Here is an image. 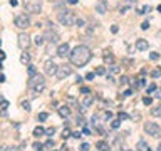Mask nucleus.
I'll return each instance as SVG.
<instances>
[{
    "label": "nucleus",
    "instance_id": "obj_13",
    "mask_svg": "<svg viewBox=\"0 0 161 151\" xmlns=\"http://www.w3.org/2000/svg\"><path fill=\"white\" fill-rule=\"evenodd\" d=\"M148 47H149L148 41H144V39H138L136 41V49L138 50H148Z\"/></svg>",
    "mask_w": 161,
    "mask_h": 151
},
{
    "label": "nucleus",
    "instance_id": "obj_8",
    "mask_svg": "<svg viewBox=\"0 0 161 151\" xmlns=\"http://www.w3.org/2000/svg\"><path fill=\"white\" fill-rule=\"evenodd\" d=\"M57 67H59V66H57L52 59H47V61L44 62V72H46V76H55Z\"/></svg>",
    "mask_w": 161,
    "mask_h": 151
},
{
    "label": "nucleus",
    "instance_id": "obj_55",
    "mask_svg": "<svg viewBox=\"0 0 161 151\" xmlns=\"http://www.w3.org/2000/svg\"><path fill=\"white\" fill-rule=\"evenodd\" d=\"M2 103H5V99H4V96H2V94H0V104Z\"/></svg>",
    "mask_w": 161,
    "mask_h": 151
},
{
    "label": "nucleus",
    "instance_id": "obj_20",
    "mask_svg": "<svg viewBox=\"0 0 161 151\" xmlns=\"http://www.w3.org/2000/svg\"><path fill=\"white\" fill-rule=\"evenodd\" d=\"M151 114H153L154 117H161V104L156 106V108H151Z\"/></svg>",
    "mask_w": 161,
    "mask_h": 151
},
{
    "label": "nucleus",
    "instance_id": "obj_30",
    "mask_svg": "<svg viewBox=\"0 0 161 151\" xmlns=\"http://www.w3.org/2000/svg\"><path fill=\"white\" fill-rule=\"evenodd\" d=\"M149 59H151V61H158V59H160V54H158V52H151V54H149Z\"/></svg>",
    "mask_w": 161,
    "mask_h": 151
},
{
    "label": "nucleus",
    "instance_id": "obj_50",
    "mask_svg": "<svg viewBox=\"0 0 161 151\" xmlns=\"http://www.w3.org/2000/svg\"><path fill=\"white\" fill-rule=\"evenodd\" d=\"M67 3H71V5H76V3H77V0H66Z\"/></svg>",
    "mask_w": 161,
    "mask_h": 151
},
{
    "label": "nucleus",
    "instance_id": "obj_24",
    "mask_svg": "<svg viewBox=\"0 0 161 151\" xmlns=\"http://www.w3.org/2000/svg\"><path fill=\"white\" fill-rule=\"evenodd\" d=\"M104 61H106L107 64H113V62H114V57L109 54V52H106V54H104Z\"/></svg>",
    "mask_w": 161,
    "mask_h": 151
},
{
    "label": "nucleus",
    "instance_id": "obj_11",
    "mask_svg": "<svg viewBox=\"0 0 161 151\" xmlns=\"http://www.w3.org/2000/svg\"><path fill=\"white\" fill-rule=\"evenodd\" d=\"M92 104H94V94H86L84 99L80 101V109L84 111V109H87V108H91Z\"/></svg>",
    "mask_w": 161,
    "mask_h": 151
},
{
    "label": "nucleus",
    "instance_id": "obj_4",
    "mask_svg": "<svg viewBox=\"0 0 161 151\" xmlns=\"http://www.w3.org/2000/svg\"><path fill=\"white\" fill-rule=\"evenodd\" d=\"M22 5L29 14H40L42 10V0H24Z\"/></svg>",
    "mask_w": 161,
    "mask_h": 151
},
{
    "label": "nucleus",
    "instance_id": "obj_54",
    "mask_svg": "<svg viewBox=\"0 0 161 151\" xmlns=\"http://www.w3.org/2000/svg\"><path fill=\"white\" fill-rule=\"evenodd\" d=\"M8 151H22L20 148H8Z\"/></svg>",
    "mask_w": 161,
    "mask_h": 151
},
{
    "label": "nucleus",
    "instance_id": "obj_3",
    "mask_svg": "<svg viewBox=\"0 0 161 151\" xmlns=\"http://www.w3.org/2000/svg\"><path fill=\"white\" fill-rule=\"evenodd\" d=\"M57 20L64 25V27H71L76 24V15H74L72 10H60L59 14H57Z\"/></svg>",
    "mask_w": 161,
    "mask_h": 151
},
{
    "label": "nucleus",
    "instance_id": "obj_52",
    "mask_svg": "<svg viewBox=\"0 0 161 151\" xmlns=\"http://www.w3.org/2000/svg\"><path fill=\"white\" fill-rule=\"evenodd\" d=\"M4 59H5V52H2V50H0V61H4Z\"/></svg>",
    "mask_w": 161,
    "mask_h": 151
},
{
    "label": "nucleus",
    "instance_id": "obj_10",
    "mask_svg": "<svg viewBox=\"0 0 161 151\" xmlns=\"http://www.w3.org/2000/svg\"><path fill=\"white\" fill-rule=\"evenodd\" d=\"M55 54L59 55V57H67V54H71V47H69V44L64 42V44H60L57 50H55Z\"/></svg>",
    "mask_w": 161,
    "mask_h": 151
},
{
    "label": "nucleus",
    "instance_id": "obj_17",
    "mask_svg": "<svg viewBox=\"0 0 161 151\" xmlns=\"http://www.w3.org/2000/svg\"><path fill=\"white\" fill-rule=\"evenodd\" d=\"M20 62L29 66V64H30V54H29V52H24V54L20 55Z\"/></svg>",
    "mask_w": 161,
    "mask_h": 151
},
{
    "label": "nucleus",
    "instance_id": "obj_1",
    "mask_svg": "<svg viewBox=\"0 0 161 151\" xmlns=\"http://www.w3.org/2000/svg\"><path fill=\"white\" fill-rule=\"evenodd\" d=\"M91 57H92V52L87 45H76L69 54V61L76 67H84L91 61Z\"/></svg>",
    "mask_w": 161,
    "mask_h": 151
},
{
    "label": "nucleus",
    "instance_id": "obj_43",
    "mask_svg": "<svg viewBox=\"0 0 161 151\" xmlns=\"http://www.w3.org/2000/svg\"><path fill=\"white\" fill-rule=\"evenodd\" d=\"M76 24H77L79 27H84V20H82V19H77V20H76Z\"/></svg>",
    "mask_w": 161,
    "mask_h": 151
},
{
    "label": "nucleus",
    "instance_id": "obj_34",
    "mask_svg": "<svg viewBox=\"0 0 161 151\" xmlns=\"http://www.w3.org/2000/svg\"><path fill=\"white\" fill-rule=\"evenodd\" d=\"M54 133H55V128H49V129H46L47 136H54Z\"/></svg>",
    "mask_w": 161,
    "mask_h": 151
},
{
    "label": "nucleus",
    "instance_id": "obj_45",
    "mask_svg": "<svg viewBox=\"0 0 161 151\" xmlns=\"http://www.w3.org/2000/svg\"><path fill=\"white\" fill-rule=\"evenodd\" d=\"M72 136H74V138H77V139H79V138L82 136V134H80L79 131H76V133H72Z\"/></svg>",
    "mask_w": 161,
    "mask_h": 151
},
{
    "label": "nucleus",
    "instance_id": "obj_21",
    "mask_svg": "<svg viewBox=\"0 0 161 151\" xmlns=\"http://www.w3.org/2000/svg\"><path fill=\"white\" fill-rule=\"evenodd\" d=\"M153 8L149 7V5H144V7H141V8H138V14H141V15H146V14H149Z\"/></svg>",
    "mask_w": 161,
    "mask_h": 151
},
{
    "label": "nucleus",
    "instance_id": "obj_16",
    "mask_svg": "<svg viewBox=\"0 0 161 151\" xmlns=\"http://www.w3.org/2000/svg\"><path fill=\"white\" fill-rule=\"evenodd\" d=\"M96 148H97L99 151H109V150H111V148H109V144H107L106 141H99V143L96 144Z\"/></svg>",
    "mask_w": 161,
    "mask_h": 151
},
{
    "label": "nucleus",
    "instance_id": "obj_44",
    "mask_svg": "<svg viewBox=\"0 0 161 151\" xmlns=\"http://www.w3.org/2000/svg\"><path fill=\"white\" fill-rule=\"evenodd\" d=\"M52 146H54V141L52 139H49V141L46 143V148H52Z\"/></svg>",
    "mask_w": 161,
    "mask_h": 151
},
{
    "label": "nucleus",
    "instance_id": "obj_37",
    "mask_svg": "<svg viewBox=\"0 0 161 151\" xmlns=\"http://www.w3.org/2000/svg\"><path fill=\"white\" fill-rule=\"evenodd\" d=\"M109 72H113V74H116V72H119V69L116 67V66H111V67H109Z\"/></svg>",
    "mask_w": 161,
    "mask_h": 151
},
{
    "label": "nucleus",
    "instance_id": "obj_60",
    "mask_svg": "<svg viewBox=\"0 0 161 151\" xmlns=\"http://www.w3.org/2000/svg\"><path fill=\"white\" fill-rule=\"evenodd\" d=\"M52 151H57V150H52Z\"/></svg>",
    "mask_w": 161,
    "mask_h": 151
},
{
    "label": "nucleus",
    "instance_id": "obj_47",
    "mask_svg": "<svg viewBox=\"0 0 161 151\" xmlns=\"http://www.w3.org/2000/svg\"><path fill=\"white\" fill-rule=\"evenodd\" d=\"M10 5H12V7H17V5H19V2H17V0H10Z\"/></svg>",
    "mask_w": 161,
    "mask_h": 151
},
{
    "label": "nucleus",
    "instance_id": "obj_31",
    "mask_svg": "<svg viewBox=\"0 0 161 151\" xmlns=\"http://www.w3.org/2000/svg\"><path fill=\"white\" fill-rule=\"evenodd\" d=\"M143 103L146 104V106H149V104L153 103V99H151L149 96H144V97H143Z\"/></svg>",
    "mask_w": 161,
    "mask_h": 151
},
{
    "label": "nucleus",
    "instance_id": "obj_58",
    "mask_svg": "<svg viewBox=\"0 0 161 151\" xmlns=\"http://www.w3.org/2000/svg\"><path fill=\"white\" fill-rule=\"evenodd\" d=\"M158 10H160V12H161V5H158Z\"/></svg>",
    "mask_w": 161,
    "mask_h": 151
},
{
    "label": "nucleus",
    "instance_id": "obj_19",
    "mask_svg": "<svg viewBox=\"0 0 161 151\" xmlns=\"http://www.w3.org/2000/svg\"><path fill=\"white\" fill-rule=\"evenodd\" d=\"M42 134H46V129H44L42 126H37V128L34 129V136L39 138V136H42Z\"/></svg>",
    "mask_w": 161,
    "mask_h": 151
},
{
    "label": "nucleus",
    "instance_id": "obj_2",
    "mask_svg": "<svg viewBox=\"0 0 161 151\" xmlns=\"http://www.w3.org/2000/svg\"><path fill=\"white\" fill-rule=\"evenodd\" d=\"M27 86H29V89H32L34 92H40V91L46 89V77L40 76V74H35V76H32V77H29Z\"/></svg>",
    "mask_w": 161,
    "mask_h": 151
},
{
    "label": "nucleus",
    "instance_id": "obj_26",
    "mask_svg": "<svg viewBox=\"0 0 161 151\" xmlns=\"http://www.w3.org/2000/svg\"><path fill=\"white\" fill-rule=\"evenodd\" d=\"M160 76H161V67L151 71V77H160Z\"/></svg>",
    "mask_w": 161,
    "mask_h": 151
},
{
    "label": "nucleus",
    "instance_id": "obj_12",
    "mask_svg": "<svg viewBox=\"0 0 161 151\" xmlns=\"http://www.w3.org/2000/svg\"><path fill=\"white\" fill-rule=\"evenodd\" d=\"M96 12L97 14H107V0H99L97 3H96Z\"/></svg>",
    "mask_w": 161,
    "mask_h": 151
},
{
    "label": "nucleus",
    "instance_id": "obj_22",
    "mask_svg": "<svg viewBox=\"0 0 161 151\" xmlns=\"http://www.w3.org/2000/svg\"><path fill=\"white\" fill-rule=\"evenodd\" d=\"M27 71H29V77H32V76L37 74V71H35V66H32V64H29V66H27Z\"/></svg>",
    "mask_w": 161,
    "mask_h": 151
},
{
    "label": "nucleus",
    "instance_id": "obj_29",
    "mask_svg": "<svg viewBox=\"0 0 161 151\" xmlns=\"http://www.w3.org/2000/svg\"><path fill=\"white\" fill-rule=\"evenodd\" d=\"M119 126H121V119H118V121H113V123H111V128H113V129H118Z\"/></svg>",
    "mask_w": 161,
    "mask_h": 151
},
{
    "label": "nucleus",
    "instance_id": "obj_40",
    "mask_svg": "<svg viewBox=\"0 0 161 151\" xmlns=\"http://www.w3.org/2000/svg\"><path fill=\"white\" fill-rule=\"evenodd\" d=\"M129 82V79H127L126 76H123V77H121V84H127Z\"/></svg>",
    "mask_w": 161,
    "mask_h": 151
},
{
    "label": "nucleus",
    "instance_id": "obj_49",
    "mask_svg": "<svg viewBox=\"0 0 161 151\" xmlns=\"http://www.w3.org/2000/svg\"><path fill=\"white\" fill-rule=\"evenodd\" d=\"M124 97H127V96H131V89H127V91H124V94H123Z\"/></svg>",
    "mask_w": 161,
    "mask_h": 151
},
{
    "label": "nucleus",
    "instance_id": "obj_59",
    "mask_svg": "<svg viewBox=\"0 0 161 151\" xmlns=\"http://www.w3.org/2000/svg\"><path fill=\"white\" fill-rule=\"evenodd\" d=\"M64 151H72V150H67V148H66V150H64Z\"/></svg>",
    "mask_w": 161,
    "mask_h": 151
},
{
    "label": "nucleus",
    "instance_id": "obj_5",
    "mask_svg": "<svg viewBox=\"0 0 161 151\" xmlns=\"http://www.w3.org/2000/svg\"><path fill=\"white\" fill-rule=\"evenodd\" d=\"M144 131H146L151 138H156V139L161 138V128L156 123H146L144 124Z\"/></svg>",
    "mask_w": 161,
    "mask_h": 151
},
{
    "label": "nucleus",
    "instance_id": "obj_57",
    "mask_svg": "<svg viewBox=\"0 0 161 151\" xmlns=\"http://www.w3.org/2000/svg\"><path fill=\"white\" fill-rule=\"evenodd\" d=\"M158 151H161V143H160V144H158Z\"/></svg>",
    "mask_w": 161,
    "mask_h": 151
},
{
    "label": "nucleus",
    "instance_id": "obj_42",
    "mask_svg": "<svg viewBox=\"0 0 161 151\" xmlns=\"http://www.w3.org/2000/svg\"><path fill=\"white\" fill-rule=\"evenodd\" d=\"M80 92H82V94H89L91 91H89V87H80Z\"/></svg>",
    "mask_w": 161,
    "mask_h": 151
},
{
    "label": "nucleus",
    "instance_id": "obj_41",
    "mask_svg": "<svg viewBox=\"0 0 161 151\" xmlns=\"http://www.w3.org/2000/svg\"><path fill=\"white\" fill-rule=\"evenodd\" d=\"M111 32H113V34H118V32H119L118 25H113V27H111Z\"/></svg>",
    "mask_w": 161,
    "mask_h": 151
},
{
    "label": "nucleus",
    "instance_id": "obj_46",
    "mask_svg": "<svg viewBox=\"0 0 161 151\" xmlns=\"http://www.w3.org/2000/svg\"><path fill=\"white\" fill-rule=\"evenodd\" d=\"M0 151H8V146H7V144H2V146H0Z\"/></svg>",
    "mask_w": 161,
    "mask_h": 151
},
{
    "label": "nucleus",
    "instance_id": "obj_39",
    "mask_svg": "<svg viewBox=\"0 0 161 151\" xmlns=\"http://www.w3.org/2000/svg\"><path fill=\"white\" fill-rule=\"evenodd\" d=\"M94 76H96V72H89V74L86 76V79H87V81H92V79H94Z\"/></svg>",
    "mask_w": 161,
    "mask_h": 151
},
{
    "label": "nucleus",
    "instance_id": "obj_36",
    "mask_svg": "<svg viewBox=\"0 0 161 151\" xmlns=\"http://www.w3.org/2000/svg\"><path fill=\"white\" fill-rule=\"evenodd\" d=\"M141 29H143V30H148V29H149V22H143V24H141Z\"/></svg>",
    "mask_w": 161,
    "mask_h": 151
},
{
    "label": "nucleus",
    "instance_id": "obj_48",
    "mask_svg": "<svg viewBox=\"0 0 161 151\" xmlns=\"http://www.w3.org/2000/svg\"><path fill=\"white\" fill-rule=\"evenodd\" d=\"M71 136V133H69V129H66L64 131V134H62V138H69Z\"/></svg>",
    "mask_w": 161,
    "mask_h": 151
},
{
    "label": "nucleus",
    "instance_id": "obj_56",
    "mask_svg": "<svg viewBox=\"0 0 161 151\" xmlns=\"http://www.w3.org/2000/svg\"><path fill=\"white\" fill-rule=\"evenodd\" d=\"M50 2H52V3H57V2H62V0H50Z\"/></svg>",
    "mask_w": 161,
    "mask_h": 151
},
{
    "label": "nucleus",
    "instance_id": "obj_25",
    "mask_svg": "<svg viewBox=\"0 0 161 151\" xmlns=\"http://www.w3.org/2000/svg\"><path fill=\"white\" fill-rule=\"evenodd\" d=\"M34 150L35 151H44L46 150V146H44L42 143H34Z\"/></svg>",
    "mask_w": 161,
    "mask_h": 151
},
{
    "label": "nucleus",
    "instance_id": "obj_18",
    "mask_svg": "<svg viewBox=\"0 0 161 151\" xmlns=\"http://www.w3.org/2000/svg\"><path fill=\"white\" fill-rule=\"evenodd\" d=\"M59 114L62 117H67L69 114H71V109H69L67 106H62V108H59Z\"/></svg>",
    "mask_w": 161,
    "mask_h": 151
},
{
    "label": "nucleus",
    "instance_id": "obj_7",
    "mask_svg": "<svg viewBox=\"0 0 161 151\" xmlns=\"http://www.w3.org/2000/svg\"><path fill=\"white\" fill-rule=\"evenodd\" d=\"M71 74H72V67H71L69 64H62V66H59V67H57L55 77L62 81V79H66L67 76H71Z\"/></svg>",
    "mask_w": 161,
    "mask_h": 151
},
{
    "label": "nucleus",
    "instance_id": "obj_35",
    "mask_svg": "<svg viewBox=\"0 0 161 151\" xmlns=\"http://www.w3.org/2000/svg\"><path fill=\"white\" fill-rule=\"evenodd\" d=\"M89 148H91V146H89L87 143H82V144H80V151H89Z\"/></svg>",
    "mask_w": 161,
    "mask_h": 151
},
{
    "label": "nucleus",
    "instance_id": "obj_28",
    "mask_svg": "<svg viewBox=\"0 0 161 151\" xmlns=\"http://www.w3.org/2000/svg\"><path fill=\"white\" fill-rule=\"evenodd\" d=\"M96 74H97V76H104V74H106V67H97V69H96Z\"/></svg>",
    "mask_w": 161,
    "mask_h": 151
},
{
    "label": "nucleus",
    "instance_id": "obj_6",
    "mask_svg": "<svg viewBox=\"0 0 161 151\" xmlns=\"http://www.w3.org/2000/svg\"><path fill=\"white\" fill-rule=\"evenodd\" d=\"M13 24H15V27H19V29H27L30 25V19H29L27 14H19V15H15Z\"/></svg>",
    "mask_w": 161,
    "mask_h": 151
},
{
    "label": "nucleus",
    "instance_id": "obj_23",
    "mask_svg": "<svg viewBox=\"0 0 161 151\" xmlns=\"http://www.w3.org/2000/svg\"><path fill=\"white\" fill-rule=\"evenodd\" d=\"M35 44H37V45H44V44H46V37H44V35H37V37H35Z\"/></svg>",
    "mask_w": 161,
    "mask_h": 151
},
{
    "label": "nucleus",
    "instance_id": "obj_38",
    "mask_svg": "<svg viewBox=\"0 0 161 151\" xmlns=\"http://www.w3.org/2000/svg\"><path fill=\"white\" fill-rule=\"evenodd\" d=\"M156 91V84H149V87H148V92H154Z\"/></svg>",
    "mask_w": 161,
    "mask_h": 151
},
{
    "label": "nucleus",
    "instance_id": "obj_53",
    "mask_svg": "<svg viewBox=\"0 0 161 151\" xmlns=\"http://www.w3.org/2000/svg\"><path fill=\"white\" fill-rule=\"evenodd\" d=\"M0 82H5V76L4 74H0Z\"/></svg>",
    "mask_w": 161,
    "mask_h": 151
},
{
    "label": "nucleus",
    "instance_id": "obj_27",
    "mask_svg": "<svg viewBox=\"0 0 161 151\" xmlns=\"http://www.w3.org/2000/svg\"><path fill=\"white\" fill-rule=\"evenodd\" d=\"M22 109L29 113V111H30V103H29V101H24V103H22Z\"/></svg>",
    "mask_w": 161,
    "mask_h": 151
},
{
    "label": "nucleus",
    "instance_id": "obj_14",
    "mask_svg": "<svg viewBox=\"0 0 161 151\" xmlns=\"http://www.w3.org/2000/svg\"><path fill=\"white\" fill-rule=\"evenodd\" d=\"M44 37H46V39H49V42H50V44H57V41H59V35L54 34V32H50V30H49V32H46V35H44Z\"/></svg>",
    "mask_w": 161,
    "mask_h": 151
},
{
    "label": "nucleus",
    "instance_id": "obj_9",
    "mask_svg": "<svg viewBox=\"0 0 161 151\" xmlns=\"http://www.w3.org/2000/svg\"><path fill=\"white\" fill-rule=\"evenodd\" d=\"M17 39H19L17 44H19V47L22 49V50H25V49L30 45V37H29V34H25V32H20Z\"/></svg>",
    "mask_w": 161,
    "mask_h": 151
},
{
    "label": "nucleus",
    "instance_id": "obj_33",
    "mask_svg": "<svg viewBox=\"0 0 161 151\" xmlns=\"http://www.w3.org/2000/svg\"><path fill=\"white\" fill-rule=\"evenodd\" d=\"M47 117H49L47 113H39V121H46Z\"/></svg>",
    "mask_w": 161,
    "mask_h": 151
},
{
    "label": "nucleus",
    "instance_id": "obj_15",
    "mask_svg": "<svg viewBox=\"0 0 161 151\" xmlns=\"http://www.w3.org/2000/svg\"><path fill=\"white\" fill-rule=\"evenodd\" d=\"M138 151H151V148L148 146V143L144 139H139L138 141Z\"/></svg>",
    "mask_w": 161,
    "mask_h": 151
},
{
    "label": "nucleus",
    "instance_id": "obj_32",
    "mask_svg": "<svg viewBox=\"0 0 161 151\" xmlns=\"http://www.w3.org/2000/svg\"><path fill=\"white\" fill-rule=\"evenodd\" d=\"M118 117H119L121 121H126V119H129V116H127L126 113H119V114H118Z\"/></svg>",
    "mask_w": 161,
    "mask_h": 151
},
{
    "label": "nucleus",
    "instance_id": "obj_51",
    "mask_svg": "<svg viewBox=\"0 0 161 151\" xmlns=\"http://www.w3.org/2000/svg\"><path fill=\"white\" fill-rule=\"evenodd\" d=\"M2 108H4V109H7V108H8V101H5V103H2Z\"/></svg>",
    "mask_w": 161,
    "mask_h": 151
}]
</instances>
